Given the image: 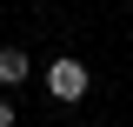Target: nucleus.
I'll use <instances>...</instances> for the list:
<instances>
[{
    "mask_svg": "<svg viewBox=\"0 0 133 127\" xmlns=\"http://www.w3.org/2000/svg\"><path fill=\"white\" fill-rule=\"evenodd\" d=\"M47 94L66 100V107L87 100V67H80V60H53V67H47Z\"/></svg>",
    "mask_w": 133,
    "mask_h": 127,
    "instance_id": "nucleus-1",
    "label": "nucleus"
},
{
    "mask_svg": "<svg viewBox=\"0 0 133 127\" xmlns=\"http://www.w3.org/2000/svg\"><path fill=\"white\" fill-rule=\"evenodd\" d=\"M0 127H14V100H0Z\"/></svg>",
    "mask_w": 133,
    "mask_h": 127,
    "instance_id": "nucleus-3",
    "label": "nucleus"
},
{
    "mask_svg": "<svg viewBox=\"0 0 133 127\" xmlns=\"http://www.w3.org/2000/svg\"><path fill=\"white\" fill-rule=\"evenodd\" d=\"M27 80V54L20 47H0V87H20Z\"/></svg>",
    "mask_w": 133,
    "mask_h": 127,
    "instance_id": "nucleus-2",
    "label": "nucleus"
}]
</instances>
